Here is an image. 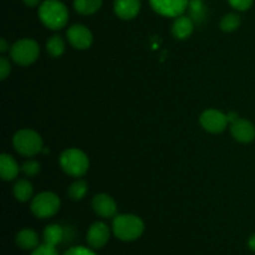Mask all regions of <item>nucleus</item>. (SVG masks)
Masks as SVG:
<instances>
[{"label":"nucleus","instance_id":"f257e3e1","mask_svg":"<svg viewBox=\"0 0 255 255\" xmlns=\"http://www.w3.org/2000/svg\"><path fill=\"white\" fill-rule=\"evenodd\" d=\"M112 231L120 241L133 242L143 234L144 223L133 214H120L112 222Z\"/></svg>","mask_w":255,"mask_h":255},{"label":"nucleus","instance_id":"ddd939ff","mask_svg":"<svg viewBox=\"0 0 255 255\" xmlns=\"http://www.w3.org/2000/svg\"><path fill=\"white\" fill-rule=\"evenodd\" d=\"M115 12L124 20H131L137 16L141 9L139 0H115Z\"/></svg>","mask_w":255,"mask_h":255},{"label":"nucleus","instance_id":"20e7f679","mask_svg":"<svg viewBox=\"0 0 255 255\" xmlns=\"http://www.w3.org/2000/svg\"><path fill=\"white\" fill-rule=\"evenodd\" d=\"M12 144L17 153L25 157H32L41 152L42 138L32 129H20L12 137Z\"/></svg>","mask_w":255,"mask_h":255},{"label":"nucleus","instance_id":"7ed1b4c3","mask_svg":"<svg viewBox=\"0 0 255 255\" xmlns=\"http://www.w3.org/2000/svg\"><path fill=\"white\" fill-rule=\"evenodd\" d=\"M60 166L69 176L82 177L89 169L90 162L84 152L77 148H70L60 156Z\"/></svg>","mask_w":255,"mask_h":255},{"label":"nucleus","instance_id":"4468645a","mask_svg":"<svg viewBox=\"0 0 255 255\" xmlns=\"http://www.w3.org/2000/svg\"><path fill=\"white\" fill-rule=\"evenodd\" d=\"M20 167L14 157L10 154L2 153L0 156V176L4 181H12L17 177Z\"/></svg>","mask_w":255,"mask_h":255},{"label":"nucleus","instance_id":"c756f323","mask_svg":"<svg viewBox=\"0 0 255 255\" xmlns=\"http://www.w3.org/2000/svg\"><path fill=\"white\" fill-rule=\"evenodd\" d=\"M22 1H24L27 6L34 7V6H36V5H39L41 0H22Z\"/></svg>","mask_w":255,"mask_h":255},{"label":"nucleus","instance_id":"dca6fc26","mask_svg":"<svg viewBox=\"0 0 255 255\" xmlns=\"http://www.w3.org/2000/svg\"><path fill=\"white\" fill-rule=\"evenodd\" d=\"M172 32H173L177 39L181 40L191 36V34L193 32V20H192V17L184 16V15L177 16L173 25H172Z\"/></svg>","mask_w":255,"mask_h":255},{"label":"nucleus","instance_id":"f3484780","mask_svg":"<svg viewBox=\"0 0 255 255\" xmlns=\"http://www.w3.org/2000/svg\"><path fill=\"white\" fill-rule=\"evenodd\" d=\"M42 238H44V243L54 247L59 246L64 239V229L59 224H50L44 229Z\"/></svg>","mask_w":255,"mask_h":255},{"label":"nucleus","instance_id":"b1692460","mask_svg":"<svg viewBox=\"0 0 255 255\" xmlns=\"http://www.w3.org/2000/svg\"><path fill=\"white\" fill-rule=\"evenodd\" d=\"M21 169L27 177H34L40 172V163L34 161V159H30V161H26L22 164Z\"/></svg>","mask_w":255,"mask_h":255},{"label":"nucleus","instance_id":"cd10ccee","mask_svg":"<svg viewBox=\"0 0 255 255\" xmlns=\"http://www.w3.org/2000/svg\"><path fill=\"white\" fill-rule=\"evenodd\" d=\"M11 71V66H10V62L7 61L6 57L1 56L0 57V76L1 80H5L7 77V75Z\"/></svg>","mask_w":255,"mask_h":255},{"label":"nucleus","instance_id":"5701e85b","mask_svg":"<svg viewBox=\"0 0 255 255\" xmlns=\"http://www.w3.org/2000/svg\"><path fill=\"white\" fill-rule=\"evenodd\" d=\"M189 9H191L192 14V20H196L199 21L204 17V6L202 0H191L189 1Z\"/></svg>","mask_w":255,"mask_h":255},{"label":"nucleus","instance_id":"423d86ee","mask_svg":"<svg viewBox=\"0 0 255 255\" xmlns=\"http://www.w3.org/2000/svg\"><path fill=\"white\" fill-rule=\"evenodd\" d=\"M60 206H61V202L56 194L52 192H42L32 198L30 208L35 217L46 219L55 216L59 212Z\"/></svg>","mask_w":255,"mask_h":255},{"label":"nucleus","instance_id":"f03ea898","mask_svg":"<svg viewBox=\"0 0 255 255\" xmlns=\"http://www.w3.org/2000/svg\"><path fill=\"white\" fill-rule=\"evenodd\" d=\"M39 17L49 29L60 30L67 24L69 11L59 0H45L39 7Z\"/></svg>","mask_w":255,"mask_h":255},{"label":"nucleus","instance_id":"bb28decb","mask_svg":"<svg viewBox=\"0 0 255 255\" xmlns=\"http://www.w3.org/2000/svg\"><path fill=\"white\" fill-rule=\"evenodd\" d=\"M64 255H97L95 252H92L90 248L86 247H72L69 251L65 252Z\"/></svg>","mask_w":255,"mask_h":255},{"label":"nucleus","instance_id":"9b49d317","mask_svg":"<svg viewBox=\"0 0 255 255\" xmlns=\"http://www.w3.org/2000/svg\"><path fill=\"white\" fill-rule=\"evenodd\" d=\"M231 132L234 139L242 143H249L255 139V126L251 121L244 119H237L232 122Z\"/></svg>","mask_w":255,"mask_h":255},{"label":"nucleus","instance_id":"a211bd4d","mask_svg":"<svg viewBox=\"0 0 255 255\" xmlns=\"http://www.w3.org/2000/svg\"><path fill=\"white\" fill-rule=\"evenodd\" d=\"M32 192H34V188H32V184L30 183L27 179H20L15 183L14 188H12V193H14V197L19 202H27L32 197Z\"/></svg>","mask_w":255,"mask_h":255},{"label":"nucleus","instance_id":"393cba45","mask_svg":"<svg viewBox=\"0 0 255 255\" xmlns=\"http://www.w3.org/2000/svg\"><path fill=\"white\" fill-rule=\"evenodd\" d=\"M31 255H59V253L56 251V247L44 243L40 244L37 248H35Z\"/></svg>","mask_w":255,"mask_h":255},{"label":"nucleus","instance_id":"39448f33","mask_svg":"<svg viewBox=\"0 0 255 255\" xmlns=\"http://www.w3.org/2000/svg\"><path fill=\"white\" fill-rule=\"evenodd\" d=\"M40 54L37 42L32 39H21L15 42L10 49V56L20 66L34 64Z\"/></svg>","mask_w":255,"mask_h":255},{"label":"nucleus","instance_id":"7c9ffc66","mask_svg":"<svg viewBox=\"0 0 255 255\" xmlns=\"http://www.w3.org/2000/svg\"><path fill=\"white\" fill-rule=\"evenodd\" d=\"M7 47H9V45H7V42L5 41V39L0 40V51L5 52L7 50Z\"/></svg>","mask_w":255,"mask_h":255},{"label":"nucleus","instance_id":"2eb2a0df","mask_svg":"<svg viewBox=\"0 0 255 255\" xmlns=\"http://www.w3.org/2000/svg\"><path fill=\"white\" fill-rule=\"evenodd\" d=\"M15 243L24 251H34L39 247V236L32 229H22L15 237Z\"/></svg>","mask_w":255,"mask_h":255},{"label":"nucleus","instance_id":"0eeeda50","mask_svg":"<svg viewBox=\"0 0 255 255\" xmlns=\"http://www.w3.org/2000/svg\"><path fill=\"white\" fill-rule=\"evenodd\" d=\"M202 127L211 133H221L228 126V116L218 110H207L201 115Z\"/></svg>","mask_w":255,"mask_h":255},{"label":"nucleus","instance_id":"1a4fd4ad","mask_svg":"<svg viewBox=\"0 0 255 255\" xmlns=\"http://www.w3.org/2000/svg\"><path fill=\"white\" fill-rule=\"evenodd\" d=\"M67 40H69L70 44L72 45V47L77 50H86L91 46L92 44V32L87 29L84 25H72L69 27L66 32Z\"/></svg>","mask_w":255,"mask_h":255},{"label":"nucleus","instance_id":"6ab92c4d","mask_svg":"<svg viewBox=\"0 0 255 255\" xmlns=\"http://www.w3.org/2000/svg\"><path fill=\"white\" fill-rule=\"evenodd\" d=\"M102 0H74V6L79 14L92 15L101 7Z\"/></svg>","mask_w":255,"mask_h":255},{"label":"nucleus","instance_id":"f8f14e48","mask_svg":"<svg viewBox=\"0 0 255 255\" xmlns=\"http://www.w3.org/2000/svg\"><path fill=\"white\" fill-rule=\"evenodd\" d=\"M92 208L97 216L102 218H112L116 216L117 206L111 196L105 193L96 194L92 199Z\"/></svg>","mask_w":255,"mask_h":255},{"label":"nucleus","instance_id":"a878e982","mask_svg":"<svg viewBox=\"0 0 255 255\" xmlns=\"http://www.w3.org/2000/svg\"><path fill=\"white\" fill-rule=\"evenodd\" d=\"M229 4L239 11H246L253 5L254 0H228Z\"/></svg>","mask_w":255,"mask_h":255},{"label":"nucleus","instance_id":"412c9836","mask_svg":"<svg viewBox=\"0 0 255 255\" xmlns=\"http://www.w3.org/2000/svg\"><path fill=\"white\" fill-rule=\"evenodd\" d=\"M87 193V183L82 179L71 183V186L69 187V197L74 201H80V199L84 198Z\"/></svg>","mask_w":255,"mask_h":255},{"label":"nucleus","instance_id":"6e6552de","mask_svg":"<svg viewBox=\"0 0 255 255\" xmlns=\"http://www.w3.org/2000/svg\"><path fill=\"white\" fill-rule=\"evenodd\" d=\"M149 2L154 11L169 17L181 16L189 5V0H149Z\"/></svg>","mask_w":255,"mask_h":255},{"label":"nucleus","instance_id":"c85d7f7f","mask_svg":"<svg viewBox=\"0 0 255 255\" xmlns=\"http://www.w3.org/2000/svg\"><path fill=\"white\" fill-rule=\"evenodd\" d=\"M248 247H249V249H251L252 252H254V253H255V234H253V236L249 238Z\"/></svg>","mask_w":255,"mask_h":255},{"label":"nucleus","instance_id":"aec40b11","mask_svg":"<svg viewBox=\"0 0 255 255\" xmlns=\"http://www.w3.org/2000/svg\"><path fill=\"white\" fill-rule=\"evenodd\" d=\"M46 51L52 57H59L65 51V41L59 35H54L46 42Z\"/></svg>","mask_w":255,"mask_h":255},{"label":"nucleus","instance_id":"9d476101","mask_svg":"<svg viewBox=\"0 0 255 255\" xmlns=\"http://www.w3.org/2000/svg\"><path fill=\"white\" fill-rule=\"evenodd\" d=\"M87 244L92 249H101L109 243L110 241V228L107 224L102 222H96L89 228L86 234Z\"/></svg>","mask_w":255,"mask_h":255},{"label":"nucleus","instance_id":"4be33fe9","mask_svg":"<svg viewBox=\"0 0 255 255\" xmlns=\"http://www.w3.org/2000/svg\"><path fill=\"white\" fill-rule=\"evenodd\" d=\"M239 25H241V17H239V15L233 14V12L224 15L221 21L222 30L226 32L234 31V30L238 29Z\"/></svg>","mask_w":255,"mask_h":255}]
</instances>
